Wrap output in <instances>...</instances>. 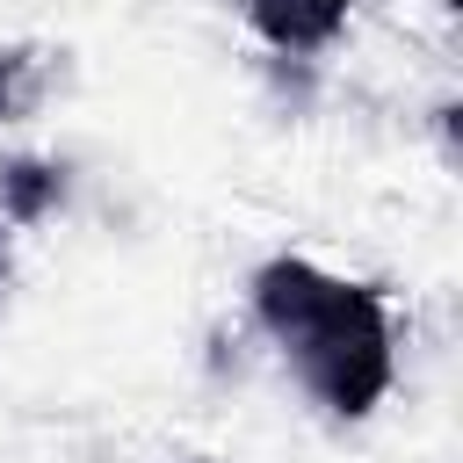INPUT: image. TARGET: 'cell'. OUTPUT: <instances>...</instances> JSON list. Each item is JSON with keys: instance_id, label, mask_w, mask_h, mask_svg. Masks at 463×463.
Masks as SVG:
<instances>
[{"instance_id": "obj_1", "label": "cell", "mask_w": 463, "mask_h": 463, "mask_svg": "<svg viewBox=\"0 0 463 463\" xmlns=\"http://www.w3.org/2000/svg\"><path fill=\"white\" fill-rule=\"evenodd\" d=\"M253 318L297 362L304 391L333 420H369L398 376L391 304L369 282H340L304 253H275L253 268Z\"/></svg>"}, {"instance_id": "obj_3", "label": "cell", "mask_w": 463, "mask_h": 463, "mask_svg": "<svg viewBox=\"0 0 463 463\" xmlns=\"http://www.w3.org/2000/svg\"><path fill=\"white\" fill-rule=\"evenodd\" d=\"M65 80V51H43V43H0V123H29L51 87Z\"/></svg>"}, {"instance_id": "obj_2", "label": "cell", "mask_w": 463, "mask_h": 463, "mask_svg": "<svg viewBox=\"0 0 463 463\" xmlns=\"http://www.w3.org/2000/svg\"><path fill=\"white\" fill-rule=\"evenodd\" d=\"M246 7V22L260 29V43L275 51V58H311V51H326L340 29H347V14H354V0H239Z\"/></svg>"}, {"instance_id": "obj_5", "label": "cell", "mask_w": 463, "mask_h": 463, "mask_svg": "<svg viewBox=\"0 0 463 463\" xmlns=\"http://www.w3.org/2000/svg\"><path fill=\"white\" fill-rule=\"evenodd\" d=\"M0 275H7V232H0Z\"/></svg>"}, {"instance_id": "obj_4", "label": "cell", "mask_w": 463, "mask_h": 463, "mask_svg": "<svg viewBox=\"0 0 463 463\" xmlns=\"http://www.w3.org/2000/svg\"><path fill=\"white\" fill-rule=\"evenodd\" d=\"M65 203V166L36 159V152H7L0 159V217L7 224H43Z\"/></svg>"}, {"instance_id": "obj_6", "label": "cell", "mask_w": 463, "mask_h": 463, "mask_svg": "<svg viewBox=\"0 0 463 463\" xmlns=\"http://www.w3.org/2000/svg\"><path fill=\"white\" fill-rule=\"evenodd\" d=\"M441 7H463V0H441Z\"/></svg>"}]
</instances>
